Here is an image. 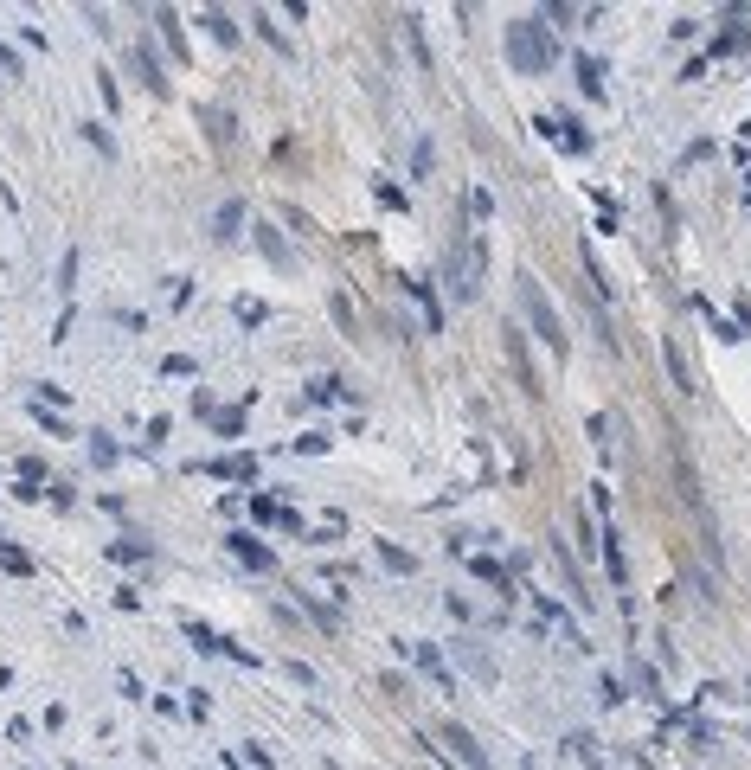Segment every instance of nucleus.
I'll use <instances>...</instances> for the list:
<instances>
[{
	"label": "nucleus",
	"mask_w": 751,
	"mask_h": 770,
	"mask_svg": "<svg viewBox=\"0 0 751 770\" xmlns=\"http://www.w3.org/2000/svg\"><path fill=\"white\" fill-rule=\"evenodd\" d=\"M135 65H142L148 90H167V77H161V65H155V52H148V45H135Z\"/></svg>",
	"instance_id": "obj_5"
},
{
	"label": "nucleus",
	"mask_w": 751,
	"mask_h": 770,
	"mask_svg": "<svg viewBox=\"0 0 751 770\" xmlns=\"http://www.w3.org/2000/svg\"><path fill=\"white\" fill-rule=\"evenodd\" d=\"M501 347H508V360H514V379L527 385V392H540V379H533V360H527V347H520V328H501Z\"/></svg>",
	"instance_id": "obj_3"
},
{
	"label": "nucleus",
	"mask_w": 751,
	"mask_h": 770,
	"mask_svg": "<svg viewBox=\"0 0 751 770\" xmlns=\"http://www.w3.org/2000/svg\"><path fill=\"white\" fill-rule=\"evenodd\" d=\"M520 302H527V315H533V328H540V341L546 347H565V334H559V315H553V302L540 296V283H533V276H520Z\"/></svg>",
	"instance_id": "obj_1"
},
{
	"label": "nucleus",
	"mask_w": 751,
	"mask_h": 770,
	"mask_svg": "<svg viewBox=\"0 0 751 770\" xmlns=\"http://www.w3.org/2000/svg\"><path fill=\"white\" fill-rule=\"evenodd\" d=\"M232 552H238L244 565H257V572H270V552H264V546H251V539H244V533L232 539Z\"/></svg>",
	"instance_id": "obj_4"
},
{
	"label": "nucleus",
	"mask_w": 751,
	"mask_h": 770,
	"mask_svg": "<svg viewBox=\"0 0 751 770\" xmlns=\"http://www.w3.org/2000/svg\"><path fill=\"white\" fill-rule=\"evenodd\" d=\"M437 751H443V758H456L463 770H488V758L475 751V738H469V732H456V726L443 732V745H437Z\"/></svg>",
	"instance_id": "obj_2"
}]
</instances>
